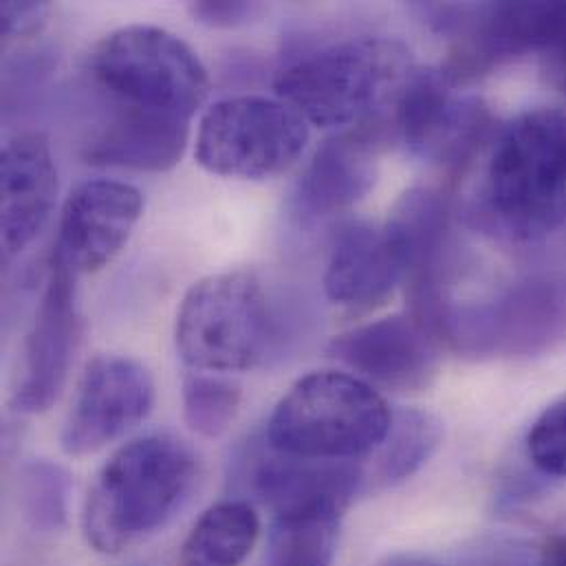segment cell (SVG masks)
I'll list each match as a JSON object with an SVG mask.
<instances>
[{
  "instance_id": "1",
  "label": "cell",
  "mask_w": 566,
  "mask_h": 566,
  "mask_svg": "<svg viewBox=\"0 0 566 566\" xmlns=\"http://www.w3.org/2000/svg\"><path fill=\"white\" fill-rule=\"evenodd\" d=\"M199 476L195 450L172 434L122 446L97 472L82 514L86 543L106 556L161 530L190 499Z\"/></svg>"
},
{
  "instance_id": "2",
  "label": "cell",
  "mask_w": 566,
  "mask_h": 566,
  "mask_svg": "<svg viewBox=\"0 0 566 566\" xmlns=\"http://www.w3.org/2000/svg\"><path fill=\"white\" fill-rule=\"evenodd\" d=\"M481 219L512 241H541L566 223V115L534 111L496 139Z\"/></svg>"
},
{
  "instance_id": "3",
  "label": "cell",
  "mask_w": 566,
  "mask_h": 566,
  "mask_svg": "<svg viewBox=\"0 0 566 566\" xmlns=\"http://www.w3.org/2000/svg\"><path fill=\"white\" fill-rule=\"evenodd\" d=\"M410 73V51L399 40L353 38L286 66L276 93L315 126L350 128L384 115Z\"/></svg>"
},
{
  "instance_id": "4",
  "label": "cell",
  "mask_w": 566,
  "mask_h": 566,
  "mask_svg": "<svg viewBox=\"0 0 566 566\" xmlns=\"http://www.w3.org/2000/svg\"><path fill=\"white\" fill-rule=\"evenodd\" d=\"M392 423L368 381L337 370L297 379L270 417L265 441L283 454L313 461H357L375 452Z\"/></svg>"
},
{
  "instance_id": "5",
  "label": "cell",
  "mask_w": 566,
  "mask_h": 566,
  "mask_svg": "<svg viewBox=\"0 0 566 566\" xmlns=\"http://www.w3.org/2000/svg\"><path fill=\"white\" fill-rule=\"evenodd\" d=\"M88 73L115 108L192 119L210 95V75L179 35L128 24L91 51Z\"/></svg>"
},
{
  "instance_id": "6",
  "label": "cell",
  "mask_w": 566,
  "mask_h": 566,
  "mask_svg": "<svg viewBox=\"0 0 566 566\" xmlns=\"http://www.w3.org/2000/svg\"><path fill=\"white\" fill-rule=\"evenodd\" d=\"M175 344L181 359L201 373L263 364L276 344V322L261 279L234 270L192 284L177 313Z\"/></svg>"
},
{
  "instance_id": "7",
  "label": "cell",
  "mask_w": 566,
  "mask_h": 566,
  "mask_svg": "<svg viewBox=\"0 0 566 566\" xmlns=\"http://www.w3.org/2000/svg\"><path fill=\"white\" fill-rule=\"evenodd\" d=\"M566 344V276L538 274L485 304H452L443 346L472 357L532 359Z\"/></svg>"
},
{
  "instance_id": "8",
  "label": "cell",
  "mask_w": 566,
  "mask_h": 566,
  "mask_svg": "<svg viewBox=\"0 0 566 566\" xmlns=\"http://www.w3.org/2000/svg\"><path fill=\"white\" fill-rule=\"evenodd\" d=\"M308 122L281 97L241 95L210 106L197 135V161L230 179L284 172L308 142Z\"/></svg>"
},
{
  "instance_id": "9",
  "label": "cell",
  "mask_w": 566,
  "mask_h": 566,
  "mask_svg": "<svg viewBox=\"0 0 566 566\" xmlns=\"http://www.w3.org/2000/svg\"><path fill=\"white\" fill-rule=\"evenodd\" d=\"M419 9L439 31L457 38V49L443 69L454 84L530 51H543L566 31V2L421 4Z\"/></svg>"
},
{
  "instance_id": "10",
  "label": "cell",
  "mask_w": 566,
  "mask_h": 566,
  "mask_svg": "<svg viewBox=\"0 0 566 566\" xmlns=\"http://www.w3.org/2000/svg\"><path fill=\"white\" fill-rule=\"evenodd\" d=\"M454 86L443 69H412L390 106V122L412 155L463 170L490 137L492 113L481 97H461Z\"/></svg>"
},
{
  "instance_id": "11",
  "label": "cell",
  "mask_w": 566,
  "mask_h": 566,
  "mask_svg": "<svg viewBox=\"0 0 566 566\" xmlns=\"http://www.w3.org/2000/svg\"><path fill=\"white\" fill-rule=\"evenodd\" d=\"M155 381L150 370L128 355H97L88 361L60 443L71 457L99 452L135 430L153 410Z\"/></svg>"
},
{
  "instance_id": "12",
  "label": "cell",
  "mask_w": 566,
  "mask_h": 566,
  "mask_svg": "<svg viewBox=\"0 0 566 566\" xmlns=\"http://www.w3.org/2000/svg\"><path fill=\"white\" fill-rule=\"evenodd\" d=\"M144 212V195L122 181L93 179L64 201L53 256L71 274L104 270L128 243Z\"/></svg>"
},
{
  "instance_id": "13",
  "label": "cell",
  "mask_w": 566,
  "mask_h": 566,
  "mask_svg": "<svg viewBox=\"0 0 566 566\" xmlns=\"http://www.w3.org/2000/svg\"><path fill=\"white\" fill-rule=\"evenodd\" d=\"M80 317L75 306V274L51 259L49 279L22 348L13 410L38 415L60 397L77 346Z\"/></svg>"
},
{
  "instance_id": "14",
  "label": "cell",
  "mask_w": 566,
  "mask_h": 566,
  "mask_svg": "<svg viewBox=\"0 0 566 566\" xmlns=\"http://www.w3.org/2000/svg\"><path fill=\"white\" fill-rule=\"evenodd\" d=\"M439 350L410 315L355 326L328 344V355L359 373V379L395 392L426 390L439 373Z\"/></svg>"
},
{
  "instance_id": "15",
  "label": "cell",
  "mask_w": 566,
  "mask_h": 566,
  "mask_svg": "<svg viewBox=\"0 0 566 566\" xmlns=\"http://www.w3.org/2000/svg\"><path fill=\"white\" fill-rule=\"evenodd\" d=\"M403 272L410 315L430 317L446 302L441 281L450 241V206L430 188L408 190L381 228Z\"/></svg>"
},
{
  "instance_id": "16",
  "label": "cell",
  "mask_w": 566,
  "mask_h": 566,
  "mask_svg": "<svg viewBox=\"0 0 566 566\" xmlns=\"http://www.w3.org/2000/svg\"><path fill=\"white\" fill-rule=\"evenodd\" d=\"M395 135L386 115L328 137L302 175L297 203L311 217H328L359 203L377 181L379 153Z\"/></svg>"
},
{
  "instance_id": "17",
  "label": "cell",
  "mask_w": 566,
  "mask_h": 566,
  "mask_svg": "<svg viewBox=\"0 0 566 566\" xmlns=\"http://www.w3.org/2000/svg\"><path fill=\"white\" fill-rule=\"evenodd\" d=\"M2 250H27L49 223L57 197V170L42 133H22L2 148Z\"/></svg>"
},
{
  "instance_id": "18",
  "label": "cell",
  "mask_w": 566,
  "mask_h": 566,
  "mask_svg": "<svg viewBox=\"0 0 566 566\" xmlns=\"http://www.w3.org/2000/svg\"><path fill=\"white\" fill-rule=\"evenodd\" d=\"M250 490L274 514L319 503L346 510L364 492V468L355 461L291 457L268 443V450H261L250 461Z\"/></svg>"
},
{
  "instance_id": "19",
  "label": "cell",
  "mask_w": 566,
  "mask_h": 566,
  "mask_svg": "<svg viewBox=\"0 0 566 566\" xmlns=\"http://www.w3.org/2000/svg\"><path fill=\"white\" fill-rule=\"evenodd\" d=\"M399 283L403 272L384 230L368 223H348L339 230L324 272L328 300L368 308L384 302Z\"/></svg>"
},
{
  "instance_id": "20",
  "label": "cell",
  "mask_w": 566,
  "mask_h": 566,
  "mask_svg": "<svg viewBox=\"0 0 566 566\" xmlns=\"http://www.w3.org/2000/svg\"><path fill=\"white\" fill-rule=\"evenodd\" d=\"M190 122L184 117L115 108L113 119L88 144L86 161L142 172L172 170L186 153Z\"/></svg>"
},
{
  "instance_id": "21",
  "label": "cell",
  "mask_w": 566,
  "mask_h": 566,
  "mask_svg": "<svg viewBox=\"0 0 566 566\" xmlns=\"http://www.w3.org/2000/svg\"><path fill=\"white\" fill-rule=\"evenodd\" d=\"M441 441L443 423L437 415L419 408L395 412L384 443L373 452V468H364V492L406 483L434 457Z\"/></svg>"
},
{
  "instance_id": "22",
  "label": "cell",
  "mask_w": 566,
  "mask_h": 566,
  "mask_svg": "<svg viewBox=\"0 0 566 566\" xmlns=\"http://www.w3.org/2000/svg\"><path fill=\"white\" fill-rule=\"evenodd\" d=\"M261 536V518L248 501L212 505L181 545L179 566H241Z\"/></svg>"
},
{
  "instance_id": "23",
  "label": "cell",
  "mask_w": 566,
  "mask_h": 566,
  "mask_svg": "<svg viewBox=\"0 0 566 566\" xmlns=\"http://www.w3.org/2000/svg\"><path fill=\"white\" fill-rule=\"evenodd\" d=\"M344 512L319 503L274 514L265 566H333Z\"/></svg>"
},
{
  "instance_id": "24",
  "label": "cell",
  "mask_w": 566,
  "mask_h": 566,
  "mask_svg": "<svg viewBox=\"0 0 566 566\" xmlns=\"http://www.w3.org/2000/svg\"><path fill=\"white\" fill-rule=\"evenodd\" d=\"M181 399L188 428L206 439H217L234 423L241 410L243 388L230 377L195 370L184 377Z\"/></svg>"
},
{
  "instance_id": "25",
  "label": "cell",
  "mask_w": 566,
  "mask_h": 566,
  "mask_svg": "<svg viewBox=\"0 0 566 566\" xmlns=\"http://www.w3.org/2000/svg\"><path fill=\"white\" fill-rule=\"evenodd\" d=\"M20 510L27 525L40 534L62 532L69 518L71 476L46 459L31 461L20 472Z\"/></svg>"
},
{
  "instance_id": "26",
  "label": "cell",
  "mask_w": 566,
  "mask_h": 566,
  "mask_svg": "<svg viewBox=\"0 0 566 566\" xmlns=\"http://www.w3.org/2000/svg\"><path fill=\"white\" fill-rule=\"evenodd\" d=\"M527 454L538 472L566 479V397L536 419L527 434Z\"/></svg>"
},
{
  "instance_id": "27",
  "label": "cell",
  "mask_w": 566,
  "mask_h": 566,
  "mask_svg": "<svg viewBox=\"0 0 566 566\" xmlns=\"http://www.w3.org/2000/svg\"><path fill=\"white\" fill-rule=\"evenodd\" d=\"M190 15L206 24V27H217V29H232V27H243L256 20L265 7L261 2H190L188 4Z\"/></svg>"
},
{
  "instance_id": "28",
  "label": "cell",
  "mask_w": 566,
  "mask_h": 566,
  "mask_svg": "<svg viewBox=\"0 0 566 566\" xmlns=\"http://www.w3.org/2000/svg\"><path fill=\"white\" fill-rule=\"evenodd\" d=\"M51 7L46 2H2L0 7V29L7 38H27L38 33Z\"/></svg>"
},
{
  "instance_id": "29",
  "label": "cell",
  "mask_w": 566,
  "mask_h": 566,
  "mask_svg": "<svg viewBox=\"0 0 566 566\" xmlns=\"http://www.w3.org/2000/svg\"><path fill=\"white\" fill-rule=\"evenodd\" d=\"M541 71L549 86L566 93V31L541 51Z\"/></svg>"
},
{
  "instance_id": "30",
  "label": "cell",
  "mask_w": 566,
  "mask_h": 566,
  "mask_svg": "<svg viewBox=\"0 0 566 566\" xmlns=\"http://www.w3.org/2000/svg\"><path fill=\"white\" fill-rule=\"evenodd\" d=\"M534 566H566V536L549 538L538 554Z\"/></svg>"
},
{
  "instance_id": "31",
  "label": "cell",
  "mask_w": 566,
  "mask_h": 566,
  "mask_svg": "<svg viewBox=\"0 0 566 566\" xmlns=\"http://www.w3.org/2000/svg\"><path fill=\"white\" fill-rule=\"evenodd\" d=\"M381 566H439L434 560H430L428 556L421 554H397L392 558H388Z\"/></svg>"
},
{
  "instance_id": "32",
  "label": "cell",
  "mask_w": 566,
  "mask_h": 566,
  "mask_svg": "<svg viewBox=\"0 0 566 566\" xmlns=\"http://www.w3.org/2000/svg\"><path fill=\"white\" fill-rule=\"evenodd\" d=\"M133 566H146V565H133Z\"/></svg>"
}]
</instances>
